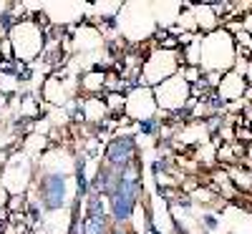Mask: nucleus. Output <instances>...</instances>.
I'll list each match as a JSON object with an SVG mask.
<instances>
[{"instance_id": "obj_9", "label": "nucleus", "mask_w": 252, "mask_h": 234, "mask_svg": "<svg viewBox=\"0 0 252 234\" xmlns=\"http://www.w3.org/2000/svg\"><path fill=\"white\" fill-rule=\"evenodd\" d=\"M10 26H15V18L10 15V13H3V15H0V28H3L5 33L10 30Z\"/></svg>"}, {"instance_id": "obj_6", "label": "nucleus", "mask_w": 252, "mask_h": 234, "mask_svg": "<svg viewBox=\"0 0 252 234\" xmlns=\"http://www.w3.org/2000/svg\"><path fill=\"white\" fill-rule=\"evenodd\" d=\"M76 189H78V197H76V199H86V197H89L86 159H83V156H78V159H76Z\"/></svg>"}, {"instance_id": "obj_4", "label": "nucleus", "mask_w": 252, "mask_h": 234, "mask_svg": "<svg viewBox=\"0 0 252 234\" xmlns=\"http://www.w3.org/2000/svg\"><path fill=\"white\" fill-rule=\"evenodd\" d=\"M111 229V217H83L81 222V234H109Z\"/></svg>"}, {"instance_id": "obj_10", "label": "nucleus", "mask_w": 252, "mask_h": 234, "mask_svg": "<svg viewBox=\"0 0 252 234\" xmlns=\"http://www.w3.org/2000/svg\"><path fill=\"white\" fill-rule=\"evenodd\" d=\"M204 224L212 229V227H217V222H215V217H204Z\"/></svg>"}, {"instance_id": "obj_11", "label": "nucleus", "mask_w": 252, "mask_h": 234, "mask_svg": "<svg viewBox=\"0 0 252 234\" xmlns=\"http://www.w3.org/2000/svg\"><path fill=\"white\" fill-rule=\"evenodd\" d=\"M109 234H129V232H124V229H121V227H114V229H111V232H109Z\"/></svg>"}, {"instance_id": "obj_7", "label": "nucleus", "mask_w": 252, "mask_h": 234, "mask_svg": "<svg viewBox=\"0 0 252 234\" xmlns=\"http://www.w3.org/2000/svg\"><path fill=\"white\" fill-rule=\"evenodd\" d=\"M136 129H139V134H144V136H154V134L159 131V118H141V121L136 123Z\"/></svg>"}, {"instance_id": "obj_1", "label": "nucleus", "mask_w": 252, "mask_h": 234, "mask_svg": "<svg viewBox=\"0 0 252 234\" xmlns=\"http://www.w3.org/2000/svg\"><path fill=\"white\" fill-rule=\"evenodd\" d=\"M131 161H136V139L124 134V136H114L106 144V151H103V164L121 172Z\"/></svg>"}, {"instance_id": "obj_5", "label": "nucleus", "mask_w": 252, "mask_h": 234, "mask_svg": "<svg viewBox=\"0 0 252 234\" xmlns=\"http://www.w3.org/2000/svg\"><path fill=\"white\" fill-rule=\"evenodd\" d=\"M86 217H109V199L96 194V191H89V197H86Z\"/></svg>"}, {"instance_id": "obj_8", "label": "nucleus", "mask_w": 252, "mask_h": 234, "mask_svg": "<svg viewBox=\"0 0 252 234\" xmlns=\"http://www.w3.org/2000/svg\"><path fill=\"white\" fill-rule=\"evenodd\" d=\"M78 209H81V199H73V204H71V229H68V234H81V217H78Z\"/></svg>"}, {"instance_id": "obj_2", "label": "nucleus", "mask_w": 252, "mask_h": 234, "mask_svg": "<svg viewBox=\"0 0 252 234\" xmlns=\"http://www.w3.org/2000/svg\"><path fill=\"white\" fill-rule=\"evenodd\" d=\"M38 202L43 209L56 211L66 204V176L63 174H48L38 181Z\"/></svg>"}, {"instance_id": "obj_3", "label": "nucleus", "mask_w": 252, "mask_h": 234, "mask_svg": "<svg viewBox=\"0 0 252 234\" xmlns=\"http://www.w3.org/2000/svg\"><path fill=\"white\" fill-rule=\"evenodd\" d=\"M116 181H119V172H116V169L101 164V166L96 169L94 179L89 181V191H96V194H101V197L109 199V197L114 194V189H116Z\"/></svg>"}]
</instances>
